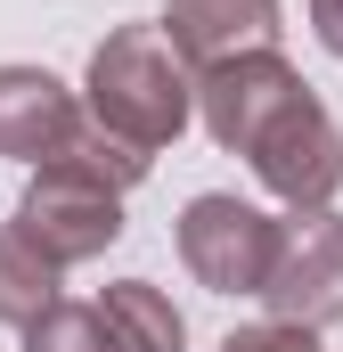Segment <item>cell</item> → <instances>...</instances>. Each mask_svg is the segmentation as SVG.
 <instances>
[{
  "mask_svg": "<svg viewBox=\"0 0 343 352\" xmlns=\"http://www.w3.org/2000/svg\"><path fill=\"white\" fill-rule=\"evenodd\" d=\"M196 115H204V131L229 156L254 164V180L286 213H327L335 205L343 131L278 50H237V58L204 66L196 74Z\"/></svg>",
  "mask_w": 343,
  "mask_h": 352,
  "instance_id": "6da1fadb",
  "label": "cell"
},
{
  "mask_svg": "<svg viewBox=\"0 0 343 352\" xmlns=\"http://www.w3.org/2000/svg\"><path fill=\"white\" fill-rule=\"evenodd\" d=\"M90 123L98 131H115L123 148H139V156H156L172 148L180 131H188V115H196V74L172 58V41L156 25H115L98 50H90Z\"/></svg>",
  "mask_w": 343,
  "mask_h": 352,
  "instance_id": "7a4b0ae2",
  "label": "cell"
},
{
  "mask_svg": "<svg viewBox=\"0 0 343 352\" xmlns=\"http://www.w3.org/2000/svg\"><path fill=\"white\" fill-rule=\"evenodd\" d=\"M278 238H286V221H270L261 205L221 197V188L188 197V213H180V263L213 295H261V278L278 263Z\"/></svg>",
  "mask_w": 343,
  "mask_h": 352,
  "instance_id": "3957f363",
  "label": "cell"
},
{
  "mask_svg": "<svg viewBox=\"0 0 343 352\" xmlns=\"http://www.w3.org/2000/svg\"><path fill=\"white\" fill-rule=\"evenodd\" d=\"M8 230L25 246H41L58 270H74V263H98L123 238V197L98 188V180H74V173H58V164H41L33 188L16 197V221Z\"/></svg>",
  "mask_w": 343,
  "mask_h": 352,
  "instance_id": "277c9868",
  "label": "cell"
},
{
  "mask_svg": "<svg viewBox=\"0 0 343 352\" xmlns=\"http://www.w3.org/2000/svg\"><path fill=\"white\" fill-rule=\"evenodd\" d=\"M261 303H270V320H286V328H335L343 320V213H294L286 221V238H278V263L261 278Z\"/></svg>",
  "mask_w": 343,
  "mask_h": 352,
  "instance_id": "5b68a950",
  "label": "cell"
},
{
  "mask_svg": "<svg viewBox=\"0 0 343 352\" xmlns=\"http://www.w3.org/2000/svg\"><path fill=\"white\" fill-rule=\"evenodd\" d=\"M156 33L172 41V58L188 74H204V66H221L237 50H270L278 41V0H164Z\"/></svg>",
  "mask_w": 343,
  "mask_h": 352,
  "instance_id": "8992f818",
  "label": "cell"
},
{
  "mask_svg": "<svg viewBox=\"0 0 343 352\" xmlns=\"http://www.w3.org/2000/svg\"><path fill=\"white\" fill-rule=\"evenodd\" d=\"M82 123L74 90L41 66H0V156L8 164H49L66 148V131Z\"/></svg>",
  "mask_w": 343,
  "mask_h": 352,
  "instance_id": "52a82bcc",
  "label": "cell"
},
{
  "mask_svg": "<svg viewBox=\"0 0 343 352\" xmlns=\"http://www.w3.org/2000/svg\"><path fill=\"white\" fill-rule=\"evenodd\" d=\"M98 320H106L115 352H188V320L172 311V295L156 278H115L98 295Z\"/></svg>",
  "mask_w": 343,
  "mask_h": 352,
  "instance_id": "ba28073f",
  "label": "cell"
},
{
  "mask_svg": "<svg viewBox=\"0 0 343 352\" xmlns=\"http://www.w3.org/2000/svg\"><path fill=\"white\" fill-rule=\"evenodd\" d=\"M49 303H58V263L16 230H0V328H33Z\"/></svg>",
  "mask_w": 343,
  "mask_h": 352,
  "instance_id": "9c48e42d",
  "label": "cell"
},
{
  "mask_svg": "<svg viewBox=\"0 0 343 352\" xmlns=\"http://www.w3.org/2000/svg\"><path fill=\"white\" fill-rule=\"evenodd\" d=\"M49 164H58V173H74V180H98V188H115V197H123V188H139V180H147V164H156V156L123 148L115 131H98V123L82 115V123L66 131V148H58Z\"/></svg>",
  "mask_w": 343,
  "mask_h": 352,
  "instance_id": "30bf717a",
  "label": "cell"
},
{
  "mask_svg": "<svg viewBox=\"0 0 343 352\" xmlns=\"http://www.w3.org/2000/svg\"><path fill=\"white\" fill-rule=\"evenodd\" d=\"M25 336V352H115V336H106V320H98V303H49L33 328H16Z\"/></svg>",
  "mask_w": 343,
  "mask_h": 352,
  "instance_id": "8fae6325",
  "label": "cell"
},
{
  "mask_svg": "<svg viewBox=\"0 0 343 352\" xmlns=\"http://www.w3.org/2000/svg\"><path fill=\"white\" fill-rule=\"evenodd\" d=\"M221 352H319V336L311 328H286V320H261V328L221 336Z\"/></svg>",
  "mask_w": 343,
  "mask_h": 352,
  "instance_id": "7c38bea8",
  "label": "cell"
},
{
  "mask_svg": "<svg viewBox=\"0 0 343 352\" xmlns=\"http://www.w3.org/2000/svg\"><path fill=\"white\" fill-rule=\"evenodd\" d=\"M311 33L327 58H343V0H311Z\"/></svg>",
  "mask_w": 343,
  "mask_h": 352,
  "instance_id": "4fadbf2b",
  "label": "cell"
}]
</instances>
